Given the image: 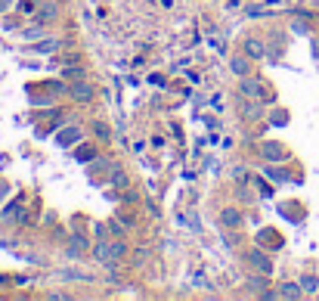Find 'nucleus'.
<instances>
[{"instance_id":"nucleus-1","label":"nucleus","mask_w":319,"mask_h":301,"mask_svg":"<svg viewBox=\"0 0 319 301\" xmlns=\"http://www.w3.org/2000/svg\"><path fill=\"white\" fill-rule=\"evenodd\" d=\"M93 258H96L99 264H105V267H115V264H121L127 258V242L124 239H99L96 246H93Z\"/></svg>"},{"instance_id":"nucleus-2","label":"nucleus","mask_w":319,"mask_h":301,"mask_svg":"<svg viewBox=\"0 0 319 301\" xmlns=\"http://www.w3.org/2000/svg\"><path fill=\"white\" fill-rule=\"evenodd\" d=\"M118 168V161L115 158H93L90 161V168H87V174H90V180L93 183H99V177L102 180H109V174Z\"/></svg>"},{"instance_id":"nucleus-3","label":"nucleus","mask_w":319,"mask_h":301,"mask_svg":"<svg viewBox=\"0 0 319 301\" xmlns=\"http://www.w3.org/2000/svg\"><path fill=\"white\" fill-rule=\"evenodd\" d=\"M264 81L261 78H254V75H245L242 81H239V94L245 97V100H261L264 97Z\"/></svg>"},{"instance_id":"nucleus-4","label":"nucleus","mask_w":319,"mask_h":301,"mask_svg":"<svg viewBox=\"0 0 319 301\" xmlns=\"http://www.w3.org/2000/svg\"><path fill=\"white\" fill-rule=\"evenodd\" d=\"M81 140H84V131H81L78 124H72V127H62V131H56V143L62 146V149H72V146H78Z\"/></svg>"},{"instance_id":"nucleus-5","label":"nucleus","mask_w":319,"mask_h":301,"mask_svg":"<svg viewBox=\"0 0 319 301\" xmlns=\"http://www.w3.org/2000/svg\"><path fill=\"white\" fill-rule=\"evenodd\" d=\"M248 264H251L257 273H267V276H270V270H273V264H270V254H267V251H261V249L248 251Z\"/></svg>"},{"instance_id":"nucleus-6","label":"nucleus","mask_w":319,"mask_h":301,"mask_svg":"<svg viewBox=\"0 0 319 301\" xmlns=\"http://www.w3.org/2000/svg\"><path fill=\"white\" fill-rule=\"evenodd\" d=\"M68 94H72L78 102H90L93 97H96V90H93V87L87 84V81H81V78H78L75 84H68Z\"/></svg>"},{"instance_id":"nucleus-7","label":"nucleus","mask_w":319,"mask_h":301,"mask_svg":"<svg viewBox=\"0 0 319 301\" xmlns=\"http://www.w3.org/2000/svg\"><path fill=\"white\" fill-rule=\"evenodd\" d=\"M261 155H264V161H285V158H288L285 146H282V143H273V140L261 146Z\"/></svg>"},{"instance_id":"nucleus-8","label":"nucleus","mask_w":319,"mask_h":301,"mask_svg":"<svg viewBox=\"0 0 319 301\" xmlns=\"http://www.w3.org/2000/svg\"><path fill=\"white\" fill-rule=\"evenodd\" d=\"M229 68H232L239 78L251 75V56H248V53H245V56H232V59H229Z\"/></svg>"},{"instance_id":"nucleus-9","label":"nucleus","mask_w":319,"mask_h":301,"mask_svg":"<svg viewBox=\"0 0 319 301\" xmlns=\"http://www.w3.org/2000/svg\"><path fill=\"white\" fill-rule=\"evenodd\" d=\"M245 53L251 56V59H264V56H267V44L261 38H248L245 41Z\"/></svg>"},{"instance_id":"nucleus-10","label":"nucleus","mask_w":319,"mask_h":301,"mask_svg":"<svg viewBox=\"0 0 319 301\" xmlns=\"http://www.w3.org/2000/svg\"><path fill=\"white\" fill-rule=\"evenodd\" d=\"M75 158L84 161V165H90L93 158H96V146H87V143H78L75 146Z\"/></svg>"},{"instance_id":"nucleus-11","label":"nucleus","mask_w":319,"mask_h":301,"mask_svg":"<svg viewBox=\"0 0 319 301\" xmlns=\"http://www.w3.org/2000/svg\"><path fill=\"white\" fill-rule=\"evenodd\" d=\"M220 224H223V227H239V224H242L239 208H223V211H220Z\"/></svg>"},{"instance_id":"nucleus-12","label":"nucleus","mask_w":319,"mask_h":301,"mask_svg":"<svg viewBox=\"0 0 319 301\" xmlns=\"http://www.w3.org/2000/svg\"><path fill=\"white\" fill-rule=\"evenodd\" d=\"M105 183H112L115 190H127V171H124L121 165H118V168L112 171V174H109V180H105Z\"/></svg>"},{"instance_id":"nucleus-13","label":"nucleus","mask_w":319,"mask_h":301,"mask_svg":"<svg viewBox=\"0 0 319 301\" xmlns=\"http://www.w3.org/2000/svg\"><path fill=\"white\" fill-rule=\"evenodd\" d=\"M257 242H261V246H273V249H282V236L276 233V230H261V236H257Z\"/></svg>"},{"instance_id":"nucleus-14","label":"nucleus","mask_w":319,"mask_h":301,"mask_svg":"<svg viewBox=\"0 0 319 301\" xmlns=\"http://www.w3.org/2000/svg\"><path fill=\"white\" fill-rule=\"evenodd\" d=\"M56 13H59V9H56V3H44V6L38 9V13H34V19H38L41 25H46L50 19H56Z\"/></svg>"},{"instance_id":"nucleus-15","label":"nucleus","mask_w":319,"mask_h":301,"mask_svg":"<svg viewBox=\"0 0 319 301\" xmlns=\"http://www.w3.org/2000/svg\"><path fill=\"white\" fill-rule=\"evenodd\" d=\"M19 211H22V199H16V202H9L3 211H0V217H3V221H16L19 217Z\"/></svg>"},{"instance_id":"nucleus-16","label":"nucleus","mask_w":319,"mask_h":301,"mask_svg":"<svg viewBox=\"0 0 319 301\" xmlns=\"http://www.w3.org/2000/svg\"><path fill=\"white\" fill-rule=\"evenodd\" d=\"M279 295H282V298H301V295H304V289H301V286H294V283H285V286L279 289Z\"/></svg>"},{"instance_id":"nucleus-17","label":"nucleus","mask_w":319,"mask_h":301,"mask_svg":"<svg viewBox=\"0 0 319 301\" xmlns=\"http://www.w3.org/2000/svg\"><path fill=\"white\" fill-rule=\"evenodd\" d=\"M261 112H264L261 102L251 100V102H245V112H242V115H245V118H261Z\"/></svg>"},{"instance_id":"nucleus-18","label":"nucleus","mask_w":319,"mask_h":301,"mask_svg":"<svg viewBox=\"0 0 319 301\" xmlns=\"http://www.w3.org/2000/svg\"><path fill=\"white\" fill-rule=\"evenodd\" d=\"M267 177L276 180V183H285V180H288V171H282V168H267Z\"/></svg>"},{"instance_id":"nucleus-19","label":"nucleus","mask_w":319,"mask_h":301,"mask_svg":"<svg viewBox=\"0 0 319 301\" xmlns=\"http://www.w3.org/2000/svg\"><path fill=\"white\" fill-rule=\"evenodd\" d=\"M93 134H96L99 140H109V137H112V127L102 124V121H96V124H93Z\"/></svg>"},{"instance_id":"nucleus-20","label":"nucleus","mask_w":319,"mask_h":301,"mask_svg":"<svg viewBox=\"0 0 319 301\" xmlns=\"http://www.w3.org/2000/svg\"><path fill=\"white\" fill-rule=\"evenodd\" d=\"M59 47H62L59 41H41V44H38V50H41V53H56Z\"/></svg>"},{"instance_id":"nucleus-21","label":"nucleus","mask_w":319,"mask_h":301,"mask_svg":"<svg viewBox=\"0 0 319 301\" xmlns=\"http://www.w3.org/2000/svg\"><path fill=\"white\" fill-rule=\"evenodd\" d=\"M270 121H273V124H288V115H285V109H273V115H270Z\"/></svg>"},{"instance_id":"nucleus-22","label":"nucleus","mask_w":319,"mask_h":301,"mask_svg":"<svg viewBox=\"0 0 319 301\" xmlns=\"http://www.w3.org/2000/svg\"><path fill=\"white\" fill-rule=\"evenodd\" d=\"M19 9H22L25 16H34V13H38V0H22Z\"/></svg>"},{"instance_id":"nucleus-23","label":"nucleus","mask_w":319,"mask_h":301,"mask_svg":"<svg viewBox=\"0 0 319 301\" xmlns=\"http://www.w3.org/2000/svg\"><path fill=\"white\" fill-rule=\"evenodd\" d=\"M316 286H319L316 276H304V280H301V289H304V292H316Z\"/></svg>"},{"instance_id":"nucleus-24","label":"nucleus","mask_w":319,"mask_h":301,"mask_svg":"<svg viewBox=\"0 0 319 301\" xmlns=\"http://www.w3.org/2000/svg\"><path fill=\"white\" fill-rule=\"evenodd\" d=\"M41 34H44V25H41V22H38L34 28H25V38H28V41H38Z\"/></svg>"},{"instance_id":"nucleus-25","label":"nucleus","mask_w":319,"mask_h":301,"mask_svg":"<svg viewBox=\"0 0 319 301\" xmlns=\"http://www.w3.org/2000/svg\"><path fill=\"white\" fill-rule=\"evenodd\" d=\"M291 31H298V34H310V25H307V22H301V19H294V22H291Z\"/></svg>"},{"instance_id":"nucleus-26","label":"nucleus","mask_w":319,"mask_h":301,"mask_svg":"<svg viewBox=\"0 0 319 301\" xmlns=\"http://www.w3.org/2000/svg\"><path fill=\"white\" fill-rule=\"evenodd\" d=\"M109 233H112V236H124V224H121V221H112V224H109Z\"/></svg>"},{"instance_id":"nucleus-27","label":"nucleus","mask_w":319,"mask_h":301,"mask_svg":"<svg viewBox=\"0 0 319 301\" xmlns=\"http://www.w3.org/2000/svg\"><path fill=\"white\" fill-rule=\"evenodd\" d=\"M9 9V0H0V13H6Z\"/></svg>"},{"instance_id":"nucleus-28","label":"nucleus","mask_w":319,"mask_h":301,"mask_svg":"<svg viewBox=\"0 0 319 301\" xmlns=\"http://www.w3.org/2000/svg\"><path fill=\"white\" fill-rule=\"evenodd\" d=\"M6 193H9V187H6V183H0V199H3Z\"/></svg>"}]
</instances>
